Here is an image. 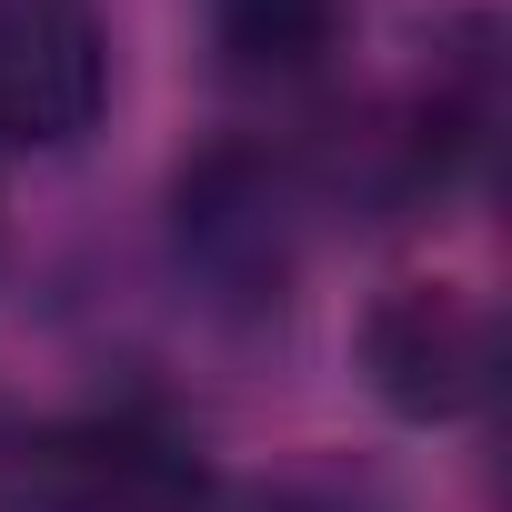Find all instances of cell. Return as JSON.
I'll return each instance as SVG.
<instances>
[{"mask_svg": "<svg viewBox=\"0 0 512 512\" xmlns=\"http://www.w3.org/2000/svg\"><path fill=\"white\" fill-rule=\"evenodd\" d=\"M171 272L201 312L262 322L302 272V181L272 141H211L171 171Z\"/></svg>", "mask_w": 512, "mask_h": 512, "instance_id": "obj_1", "label": "cell"}, {"mask_svg": "<svg viewBox=\"0 0 512 512\" xmlns=\"http://www.w3.org/2000/svg\"><path fill=\"white\" fill-rule=\"evenodd\" d=\"M492 372H502V342L482 292L462 282H392L362 312V382L402 422H472L492 402Z\"/></svg>", "mask_w": 512, "mask_h": 512, "instance_id": "obj_2", "label": "cell"}, {"mask_svg": "<svg viewBox=\"0 0 512 512\" xmlns=\"http://www.w3.org/2000/svg\"><path fill=\"white\" fill-rule=\"evenodd\" d=\"M111 111V21L91 0H0V141L71 151Z\"/></svg>", "mask_w": 512, "mask_h": 512, "instance_id": "obj_3", "label": "cell"}, {"mask_svg": "<svg viewBox=\"0 0 512 512\" xmlns=\"http://www.w3.org/2000/svg\"><path fill=\"white\" fill-rule=\"evenodd\" d=\"M342 31H352V0H211L221 71L272 81V91H292V81L332 71Z\"/></svg>", "mask_w": 512, "mask_h": 512, "instance_id": "obj_4", "label": "cell"}]
</instances>
